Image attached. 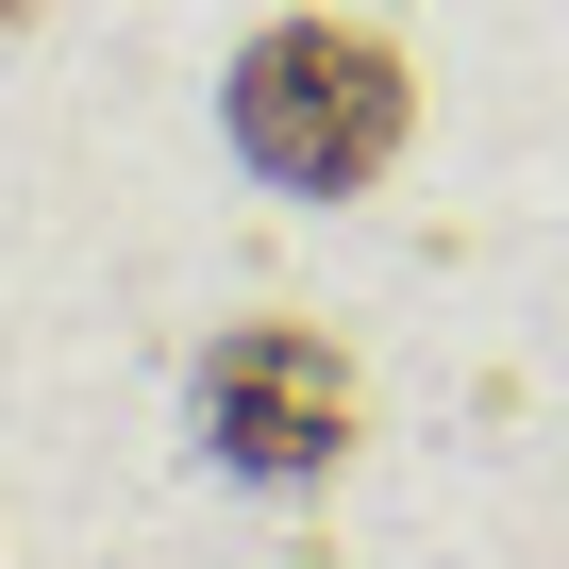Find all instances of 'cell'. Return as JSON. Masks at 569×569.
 Wrapping results in <instances>:
<instances>
[{
  "instance_id": "cell-3",
  "label": "cell",
  "mask_w": 569,
  "mask_h": 569,
  "mask_svg": "<svg viewBox=\"0 0 569 569\" xmlns=\"http://www.w3.org/2000/svg\"><path fill=\"white\" fill-rule=\"evenodd\" d=\"M18 18H34V0H0V34H18Z\"/></svg>"
},
{
  "instance_id": "cell-1",
  "label": "cell",
  "mask_w": 569,
  "mask_h": 569,
  "mask_svg": "<svg viewBox=\"0 0 569 569\" xmlns=\"http://www.w3.org/2000/svg\"><path fill=\"white\" fill-rule=\"evenodd\" d=\"M218 118H234L251 184H284V201H352V184L402 168V134H419V68H402L369 18H268V34H234Z\"/></svg>"
},
{
  "instance_id": "cell-2",
  "label": "cell",
  "mask_w": 569,
  "mask_h": 569,
  "mask_svg": "<svg viewBox=\"0 0 569 569\" xmlns=\"http://www.w3.org/2000/svg\"><path fill=\"white\" fill-rule=\"evenodd\" d=\"M352 352L319 336V319H234L218 352H201V469L218 486H251V502H302V486H336L352 469Z\"/></svg>"
}]
</instances>
